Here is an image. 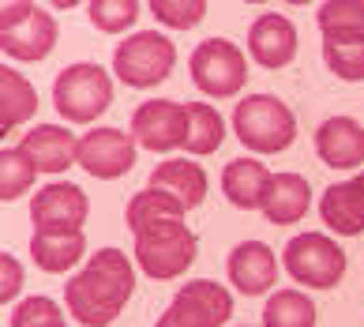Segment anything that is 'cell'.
<instances>
[{"label": "cell", "instance_id": "obj_25", "mask_svg": "<svg viewBox=\"0 0 364 327\" xmlns=\"http://www.w3.org/2000/svg\"><path fill=\"white\" fill-rule=\"evenodd\" d=\"M263 327H316V301L301 290H274L263 305Z\"/></svg>", "mask_w": 364, "mask_h": 327}, {"label": "cell", "instance_id": "obj_2", "mask_svg": "<svg viewBox=\"0 0 364 327\" xmlns=\"http://www.w3.org/2000/svg\"><path fill=\"white\" fill-rule=\"evenodd\" d=\"M233 132L255 155H282L296 140V117L274 94H245L233 109Z\"/></svg>", "mask_w": 364, "mask_h": 327}, {"label": "cell", "instance_id": "obj_22", "mask_svg": "<svg viewBox=\"0 0 364 327\" xmlns=\"http://www.w3.org/2000/svg\"><path fill=\"white\" fill-rule=\"evenodd\" d=\"M34 113H38V94L31 87V79L16 72V68H4L0 72V128L11 132Z\"/></svg>", "mask_w": 364, "mask_h": 327}, {"label": "cell", "instance_id": "obj_8", "mask_svg": "<svg viewBox=\"0 0 364 327\" xmlns=\"http://www.w3.org/2000/svg\"><path fill=\"white\" fill-rule=\"evenodd\" d=\"M0 46L16 61H46L57 46V23L38 4L0 8Z\"/></svg>", "mask_w": 364, "mask_h": 327}, {"label": "cell", "instance_id": "obj_17", "mask_svg": "<svg viewBox=\"0 0 364 327\" xmlns=\"http://www.w3.org/2000/svg\"><path fill=\"white\" fill-rule=\"evenodd\" d=\"M274 173L263 166L259 158H233L222 170V192L225 199L240 211H255L267 203V192H271Z\"/></svg>", "mask_w": 364, "mask_h": 327}, {"label": "cell", "instance_id": "obj_13", "mask_svg": "<svg viewBox=\"0 0 364 327\" xmlns=\"http://www.w3.org/2000/svg\"><path fill=\"white\" fill-rule=\"evenodd\" d=\"M225 275L233 282L237 294L245 297H259V294H271L274 282H278V260L274 252L267 249L263 241H240L225 260Z\"/></svg>", "mask_w": 364, "mask_h": 327}, {"label": "cell", "instance_id": "obj_29", "mask_svg": "<svg viewBox=\"0 0 364 327\" xmlns=\"http://www.w3.org/2000/svg\"><path fill=\"white\" fill-rule=\"evenodd\" d=\"M57 323H64V308L46 294L23 297L11 308V320H8V327H57Z\"/></svg>", "mask_w": 364, "mask_h": 327}, {"label": "cell", "instance_id": "obj_26", "mask_svg": "<svg viewBox=\"0 0 364 327\" xmlns=\"http://www.w3.org/2000/svg\"><path fill=\"white\" fill-rule=\"evenodd\" d=\"M188 211L181 207L173 196H166V192H158V188H143V192H136L128 199V211H124V218H128V229L132 234H139L143 226H151V222H166V218H184Z\"/></svg>", "mask_w": 364, "mask_h": 327}, {"label": "cell", "instance_id": "obj_28", "mask_svg": "<svg viewBox=\"0 0 364 327\" xmlns=\"http://www.w3.org/2000/svg\"><path fill=\"white\" fill-rule=\"evenodd\" d=\"M34 177H38V166L19 151V147L4 151V158H0V196H4V199H19L23 192H31V188H34Z\"/></svg>", "mask_w": 364, "mask_h": 327}, {"label": "cell", "instance_id": "obj_7", "mask_svg": "<svg viewBox=\"0 0 364 327\" xmlns=\"http://www.w3.org/2000/svg\"><path fill=\"white\" fill-rule=\"evenodd\" d=\"M188 72H192V83L203 94H214V98H233L248 83L245 49L233 46L229 38H207V42H199L192 49Z\"/></svg>", "mask_w": 364, "mask_h": 327}, {"label": "cell", "instance_id": "obj_31", "mask_svg": "<svg viewBox=\"0 0 364 327\" xmlns=\"http://www.w3.org/2000/svg\"><path fill=\"white\" fill-rule=\"evenodd\" d=\"M151 11L161 26H173V31H192V26L203 23L207 4L203 0H151Z\"/></svg>", "mask_w": 364, "mask_h": 327}, {"label": "cell", "instance_id": "obj_20", "mask_svg": "<svg viewBox=\"0 0 364 327\" xmlns=\"http://www.w3.org/2000/svg\"><path fill=\"white\" fill-rule=\"evenodd\" d=\"M308 207H312V185H308L301 173H274L271 192H267V203H263L267 222L293 226L304 218Z\"/></svg>", "mask_w": 364, "mask_h": 327}, {"label": "cell", "instance_id": "obj_18", "mask_svg": "<svg viewBox=\"0 0 364 327\" xmlns=\"http://www.w3.org/2000/svg\"><path fill=\"white\" fill-rule=\"evenodd\" d=\"M319 218H323V226H331L342 237L364 234V185L357 177L331 185L319 199Z\"/></svg>", "mask_w": 364, "mask_h": 327}, {"label": "cell", "instance_id": "obj_10", "mask_svg": "<svg viewBox=\"0 0 364 327\" xmlns=\"http://www.w3.org/2000/svg\"><path fill=\"white\" fill-rule=\"evenodd\" d=\"M87 214H90L87 192L72 181H53L38 188L31 203L34 234H83Z\"/></svg>", "mask_w": 364, "mask_h": 327}, {"label": "cell", "instance_id": "obj_21", "mask_svg": "<svg viewBox=\"0 0 364 327\" xmlns=\"http://www.w3.org/2000/svg\"><path fill=\"white\" fill-rule=\"evenodd\" d=\"M87 252L83 234H34L31 237V256L34 264L49 271V275H64L68 267H75Z\"/></svg>", "mask_w": 364, "mask_h": 327}, {"label": "cell", "instance_id": "obj_33", "mask_svg": "<svg viewBox=\"0 0 364 327\" xmlns=\"http://www.w3.org/2000/svg\"><path fill=\"white\" fill-rule=\"evenodd\" d=\"M357 181H360V185H364V173H360V177H357Z\"/></svg>", "mask_w": 364, "mask_h": 327}, {"label": "cell", "instance_id": "obj_16", "mask_svg": "<svg viewBox=\"0 0 364 327\" xmlns=\"http://www.w3.org/2000/svg\"><path fill=\"white\" fill-rule=\"evenodd\" d=\"M248 53L263 68H286L296 57V26L286 16H274V11H263L259 19L248 26Z\"/></svg>", "mask_w": 364, "mask_h": 327}, {"label": "cell", "instance_id": "obj_27", "mask_svg": "<svg viewBox=\"0 0 364 327\" xmlns=\"http://www.w3.org/2000/svg\"><path fill=\"white\" fill-rule=\"evenodd\" d=\"M87 16L102 34H124L139 19V0H94Z\"/></svg>", "mask_w": 364, "mask_h": 327}, {"label": "cell", "instance_id": "obj_19", "mask_svg": "<svg viewBox=\"0 0 364 327\" xmlns=\"http://www.w3.org/2000/svg\"><path fill=\"white\" fill-rule=\"evenodd\" d=\"M146 188H158V192H166L181 203L184 211L199 207V203L207 199V173L196 166V162H184V158H169L154 166L151 173V185Z\"/></svg>", "mask_w": 364, "mask_h": 327}, {"label": "cell", "instance_id": "obj_14", "mask_svg": "<svg viewBox=\"0 0 364 327\" xmlns=\"http://www.w3.org/2000/svg\"><path fill=\"white\" fill-rule=\"evenodd\" d=\"M19 151L38 166V173H68L79 162V140L60 125H34L23 135Z\"/></svg>", "mask_w": 364, "mask_h": 327}, {"label": "cell", "instance_id": "obj_9", "mask_svg": "<svg viewBox=\"0 0 364 327\" xmlns=\"http://www.w3.org/2000/svg\"><path fill=\"white\" fill-rule=\"evenodd\" d=\"M233 316V297L225 286L210 279H192L173 294L169 308L158 316L154 327H225Z\"/></svg>", "mask_w": 364, "mask_h": 327}, {"label": "cell", "instance_id": "obj_12", "mask_svg": "<svg viewBox=\"0 0 364 327\" xmlns=\"http://www.w3.org/2000/svg\"><path fill=\"white\" fill-rule=\"evenodd\" d=\"M79 166L98 181H113V177H124L136 166V140L124 135L120 128H90L83 140H79Z\"/></svg>", "mask_w": 364, "mask_h": 327}, {"label": "cell", "instance_id": "obj_3", "mask_svg": "<svg viewBox=\"0 0 364 327\" xmlns=\"http://www.w3.org/2000/svg\"><path fill=\"white\" fill-rule=\"evenodd\" d=\"M132 237H136V264L154 282H169V279L184 275L199 256V237L184 226V218L151 222Z\"/></svg>", "mask_w": 364, "mask_h": 327}, {"label": "cell", "instance_id": "obj_1", "mask_svg": "<svg viewBox=\"0 0 364 327\" xmlns=\"http://www.w3.org/2000/svg\"><path fill=\"white\" fill-rule=\"evenodd\" d=\"M136 290V267L120 249H98L90 264L64 282V305L83 327H109Z\"/></svg>", "mask_w": 364, "mask_h": 327}, {"label": "cell", "instance_id": "obj_24", "mask_svg": "<svg viewBox=\"0 0 364 327\" xmlns=\"http://www.w3.org/2000/svg\"><path fill=\"white\" fill-rule=\"evenodd\" d=\"M225 140V120L207 102H188V155H214Z\"/></svg>", "mask_w": 364, "mask_h": 327}, {"label": "cell", "instance_id": "obj_32", "mask_svg": "<svg viewBox=\"0 0 364 327\" xmlns=\"http://www.w3.org/2000/svg\"><path fill=\"white\" fill-rule=\"evenodd\" d=\"M23 290V267H19V260L16 256H0V297H4V301H11V297H16Z\"/></svg>", "mask_w": 364, "mask_h": 327}, {"label": "cell", "instance_id": "obj_30", "mask_svg": "<svg viewBox=\"0 0 364 327\" xmlns=\"http://www.w3.org/2000/svg\"><path fill=\"white\" fill-rule=\"evenodd\" d=\"M323 61L346 83L364 79V42H323Z\"/></svg>", "mask_w": 364, "mask_h": 327}, {"label": "cell", "instance_id": "obj_5", "mask_svg": "<svg viewBox=\"0 0 364 327\" xmlns=\"http://www.w3.org/2000/svg\"><path fill=\"white\" fill-rule=\"evenodd\" d=\"M53 105L64 120L90 125L113 105V76L102 64H68L53 83Z\"/></svg>", "mask_w": 364, "mask_h": 327}, {"label": "cell", "instance_id": "obj_6", "mask_svg": "<svg viewBox=\"0 0 364 327\" xmlns=\"http://www.w3.org/2000/svg\"><path fill=\"white\" fill-rule=\"evenodd\" d=\"M282 267L308 290H334L346 279V252L327 234H301L289 237L286 252H282Z\"/></svg>", "mask_w": 364, "mask_h": 327}, {"label": "cell", "instance_id": "obj_34", "mask_svg": "<svg viewBox=\"0 0 364 327\" xmlns=\"http://www.w3.org/2000/svg\"><path fill=\"white\" fill-rule=\"evenodd\" d=\"M57 327H64V323H57Z\"/></svg>", "mask_w": 364, "mask_h": 327}, {"label": "cell", "instance_id": "obj_23", "mask_svg": "<svg viewBox=\"0 0 364 327\" xmlns=\"http://www.w3.org/2000/svg\"><path fill=\"white\" fill-rule=\"evenodd\" d=\"M323 42H364V0H327L316 11Z\"/></svg>", "mask_w": 364, "mask_h": 327}, {"label": "cell", "instance_id": "obj_11", "mask_svg": "<svg viewBox=\"0 0 364 327\" xmlns=\"http://www.w3.org/2000/svg\"><path fill=\"white\" fill-rule=\"evenodd\" d=\"M132 140L154 155L177 151L188 143V105L173 98H151L132 113Z\"/></svg>", "mask_w": 364, "mask_h": 327}, {"label": "cell", "instance_id": "obj_4", "mask_svg": "<svg viewBox=\"0 0 364 327\" xmlns=\"http://www.w3.org/2000/svg\"><path fill=\"white\" fill-rule=\"evenodd\" d=\"M173 64H177V46H173V38L158 34V31L128 34L113 53V76L124 87H136V90L166 83Z\"/></svg>", "mask_w": 364, "mask_h": 327}, {"label": "cell", "instance_id": "obj_15", "mask_svg": "<svg viewBox=\"0 0 364 327\" xmlns=\"http://www.w3.org/2000/svg\"><path fill=\"white\" fill-rule=\"evenodd\" d=\"M316 155L331 170H357L364 166V128L353 117H331L316 132Z\"/></svg>", "mask_w": 364, "mask_h": 327}]
</instances>
